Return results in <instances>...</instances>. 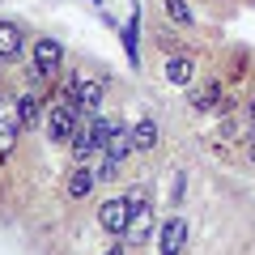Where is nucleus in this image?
Returning a JSON list of instances; mask_svg holds the SVG:
<instances>
[{
  "label": "nucleus",
  "instance_id": "5",
  "mask_svg": "<svg viewBox=\"0 0 255 255\" xmlns=\"http://www.w3.org/2000/svg\"><path fill=\"white\" fill-rule=\"evenodd\" d=\"M157 238H162V255H179L183 243H187V226H183V217H170Z\"/></svg>",
  "mask_w": 255,
  "mask_h": 255
},
{
  "label": "nucleus",
  "instance_id": "1",
  "mask_svg": "<svg viewBox=\"0 0 255 255\" xmlns=\"http://www.w3.org/2000/svg\"><path fill=\"white\" fill-rule=\"evenodd\" d=\"M77 128H81V107L77 102H55L51 115H47V136L55 145H68L77 136Z\"/></svg>",
  "mask_w": 255,
  "mask_h": 255
},
{
  "label": "nucleus",
  "instance_id": "20",
  "mask_svg": "<svg viewBox=\"0 0 255 255\" xmlns=\"http://www.w3.org/2000/svg\"><path fill=\"white\" fill-rule=\"evenodd\" d=\"M247 157H251V162H255V140H251V145H247Z\"/></svg>",
  "mask_w": 255,
  "mask_h": 255
},
{
  "label": "nucleus",
  "instance_id": "17",
  "mask_svg": "<svg viewBox=\"0 0 255 255\" xmlns=\"http://www.w3.org/2000/svg\"><path fill=\"white\" fill-rule=\"evenodd\" d=\"M119 166H124V162H115V157H107V153H102V162H98V170H94V174H98V179L107 183V179H115V174H119Z\"/></svg>",
  "mask_w": 255,
  "mask_h": 255
},
{
  "label": "nucleus",
  "instance_id": "16",
  "mask_svg": "<svg viewBox=\"0 0 255 255\" xmlns=\"http://www.w3.org/2000/svg\"><path fill=\"white\" fill-rule=\"evenodd\" d=\"M166 13H170V21H179V26H191V9H187V0H166Z\"/></svg>",
  "mask_w": 255,
  "mask_h": 255
},
{
  "label": "nucleus",
  "instance_id": "2",
  "mask_svg": "<svg viewBox=\"0 0 255 255\" xmlns=\"http://www.w3.org/2000/svg\"><path fill=\"white\" fill-rule=\"evenodd\" d=\"M128 221H132V209H128L124 196H115V200H102V204H98V226L107 230L111 238H124V234H128Z\"/></svg>",
  "mask_w": 255,
  "mask_h": 255
},
{
  "label": "nucleus",
  "instance_id": "3",
  "mask_svg": "<svg viewBox=\"0 0 255 255\" xmlns=\"http://www.w3.org/2000/svg\"><path fill=\"white\" fill-rule=\"evenodd\" d=\"M17 132H26V128H21V119H17V102H0V157L13 149Z\"/></svg>",
  "mask_w": 255,
  "mask_h": 255
},
{
  "label": "nucleus",
  "instance_id": "18",
  "mask_svg": "<svg viewBox=\"0 0 255 255\" xmlns=\"http://www.w3.org/2000/svg\"><path fill=\"white\" fill-rule=\"evenodd\" d=\"M124 200H128V209H132V213L149 209V196H145V187H132V191H128V196H124Z\"/></svg>",
  "mask_w": 255,
  "mask_h": 255
},
{
  "label": "nucleus",
  "instance_id": "13",
  "mask_svg": "<svg viewBox=\"0 0 255 255\" xmlns=\"http://www.w3.org/2000/svg\"><path fill=\"white\" fill-rule=\"evenodd\" d=\"M191 68H196V64L187 60V55H170V60H166V77H170V85H191Z\"/></svg>",
  "mask_w": 255,
  "mask_h": 255
},
{
  "label": "nucleus",
  "instance_id": "7",
  "mask_svg": "<svg viewBox=\"0 0 255 255\" xmlns=\"http://www.w3.org/2000/svg\"><path fill=\"white\" fill-rule=\"evenodd\" d=\"M17 119H21L26 132L43 128V102H38V94H21V98H17Z\"/></svg>",
  "mask_w": 255,
  "mask_h": 255
},
{
  "label": "nucleus",
  "instance_id": "21",
  "mask_svg": "<svg viewBox=\"0 0 255 255\" xmlns=\"http://www.w3.org/2000/svg\"><path fill=\"white\" fill-rule=\"evenodd\" d=\"M107 255H124V251H119V247H111V251H107Z\"/></svg>",
  "mask_w": 255,
  "mask_h": 255
},
{
  "label": "nucleus",
  "instance_id": "8",
  "mask_svg": "<svg viewBox=\"0 0 255 255\" xmlns=\"http://www.w3.org/2000/svg\"><path fill=\"white\" fill-rule=\"evenodd\" d=\"M94 183H98V174H94L85 162H77L73 174H68V196H73V200H81V196H90V191H94Z\"/></svg>",
  "mask_w": 255,
  "mask_h": 255
},
{
  "label": "nucleus",
  "instance_id": "9",
  "mask_svg": "<svg viewBox=\"0 0 255 255\" xmlns=\"http://www.w3.org/2000/svg\"><path fill=\"white\" fill-rule=\"evenodd\" d=\"M21 47H26V38H21V30L13 26V21H0V60H17Z\"/></svg>",
  "mask_w": 255,
  "mask_h": 255
},
{
  "label": "nucleus",
  "instance_id": "14",
  "mask_svg": "<svg viewBox=\"0 0 255 255\" xmlns=\"http://www.w3.org/2000/svg\"><path fill=\"white\" fill-rule=\"evenodd\" d=\"M132 145H136L140 153L157 145V119H140V124H132Z\"/></svg>",
  "mask_w": 255,
  "mask_h": 255
},
{
  "label": "nucleus",
  "instance_id": "12",
  "mask_svg": "<svg viewBox=\"0 0 255 255\" xmlns=\"http://www.w3.org/2000/svg\"><path fill=\"white\" fill-rule=\"evenodd\" d=\"M149 234H153V213H149V209L132 213V221H128V234H124V243H145Z\"/></svg>",
  "mask_w": 255,
  "mask_h": 255
},
{
  "label": "nucleus",
  "instance_id": "15",
  "mask_svg": "<svg viewBox=\"0 0 255 255\" xmlns=\"http://www.w3.org/2000/svg\"><path fill=\"white\" fill-rule=\"evenodd\" d=\"M68 145H73V162H85V157H90L94 153V149H98V145H94V132H90V128H77V136L73 140H68Z\"/></svg>",
  "mask_w": 255,
  "mask_h": 255
},
{
  "label": "nucleus",
  "instance_id": "10",
  "mask_svg": "<svg viewBox=\"0 0 255 255\" xmlns=\"http://www.w3.org/2000/svg\"><path fill=\"white\" fill-rule=\"evenodd\" d=\"M132 128H124V124H115V132H111V140H107V149H102V153L107 157H115V162H124L128 153H132Z\"/></svg>",
  "mask_w": 255,
  "mask_h": 255
},
{
  "label": "nucleus",
  "instance_id": "11",
  "mask_svg": "<svg viewBox=\"0 0 255 255\" xmlns=\"http://www.w3.org/2000/svg\"><path fill=\"white\" fill-rule=\"evenodd\" d=\"M187 102L196 111H213V107H221V85L217 81H204V85H196V90L187 94Z\"/></svg>",
  "mask_w": 255,
  "mask_h": 255
},
{
  "label": "nucleus",
  "instance_id": "4",
  "mask_svg": "<svg viewBox=\"0 0 255 255\" xmlns=\"http://www.w3.org/2000/svg\"><path fill=\"white\" fill-rule=\"evenodd\" d=\"M64 60V47L55 43V38H38L34 43V68H43V73H55Z\"/></svg>",
  "mask_w": 255,
  "mask_h": 255
},
{
  "label": "nucleus",
  "instance_id": "19",
  "mask_svg": "<svg viewBox=\"0 0 255 255\" xmlns=\"http://www.w3.org/2000/svg\"><path fill=\"white\" fill-rule=\"evenodd\" d=\"M247 128H251V132H255V98L247 102Z\"/></svg>",
  "mask_w": 255,
  "mask_h": 255
},
{
  "label": "nucleus",
  "instance_id": "6",
  "mask_svg": "<svg viewBox=\"0 0 255 255\" xmlns=\"http://www.w3.org/2000/svg\"><path fill=\"white\" fill-rule=\"evenodd\" d=\"M102 98H107V81H81L77 85V107H81L85 115H94V111L102 107Z\"/></svg>",
  "mask_w": 255,
  "mask_h": 255
}]
</instances>
